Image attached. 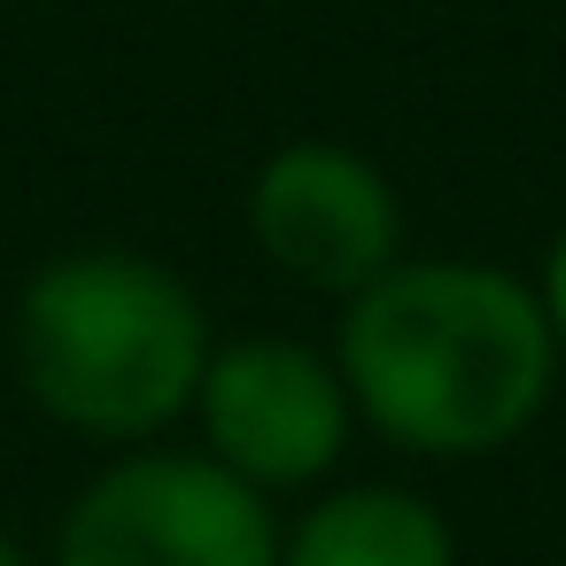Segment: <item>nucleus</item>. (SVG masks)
<instances>
[{
	"label": "nucleus",
	"mask_w": 566,
	"mask_h": 566,
	"mask_svg": "<svg viewBox=\"0 0 566 566\" xmlns=\"http://www.w3.org/2000/svg\"><path fill=\"white\" fill-rule=\"evenodd\" d=\"M280 566H458V535L427 496L388 489V481H357V489L318 496L287 527Z\"/></svg>",
	"instance_id": "nucleus-6"
},
{
	"label": "nucleus",
	"mask_w": 566,
	"mask_h": 566,
	"mask_svg": "<svg viewBox=\"0 0 566 566\" xmlns=\"http://www.w3.org/2000/svg\"><path fill=\"white\" fill-rule=\"evenodd\" d=\"M535 295H543V311H551V334H558V349H566V233L551 241V256H543V280H535Z\"/></svg>",
	"instance_id": "nucleus-7"
},
{
	"label": "nucleus",
	"mask_w": 566,
	"mask_h": 566,
	"mask_svg": "<svg viewBox=\"0 0 566 566\" xmlns=\"http://www.w3.org/2000/svg\"><path fill=\"white\" fill-rule=\"evenodd\" d=\"M210 373V318L195 287L133 249L48 256L17 295V380L86 442H148L195 411Z\"/></svg>",
	"instance_id": "nucleus-2"
},
{
	"label": "nucleus",
	"mask_w": 566,
	"mask_h": 566,
	"mask_svg": "<svg viewBox=\"0 0 566 566\" xmlns=\"http://www.w3.org/2000/svg\"><path fill=\"white\" fill-rule=\"evenodd\" d=\"M249 233L272 272L318 295H365L403 256V210L373 156L342 140H295L249 179Z\"/></svg>",
	"instance_id": "nucleus-5"
},
{
	"label": "nucleus",
	"mask_w": 566,
	"mask_h": 566,
	"mask_svg": "<svg viewBox=\"0 0 566 566\" xmlns=\"http://www.w3.org/2000/svg\"><path fill=\"white\" fill-rule=\"evenodd\" d=\"M334 365L365 427L419 458H489L520 442L558 380V334L527 280L496 264H396L342 311Z\"/></svg>",
	"instance_id": "nucleus-1"
},
{
	"label": "nucleus",
	"mask_w": 566,
	"mask_h": 566,
	"mask_svg": "<svg viewBox=\"0 0 566 566\" xmlns=\"http://www.w3.org/2000/svg\"><path fill=\"white\" fill-rule=\"evenodd\" d=\"M287 535L241 473L210 450H140L94 473L63 527L55 566H280Z\"/></svg>",
	"instance_id": "nucleus-3"
},
{
	"label": "nucleus",
	"mask_w": 566,
	"mask_h": 566,
	"mask_svg": "<svg viewBox=\"0 0 566 566\" xmlns=\"http://www.w3.org/2000/svg\"><path fill=\"white\" fill-rule=\"evenodd\" d=\"M0 566H32V558H24V551H17L9 535H0Z\"/></svg>",
	"instance_id": "nucleus-8"
},
{
	"label": "nucleus",
	"mask_w": 566,
	"mask_h": 566,
	"mask_svg": "<svg viewBox=\"0 0 566 566\" xmlns=\"http://www.w3.org/2000/svg\"><path fill=\"white\" fill-rule=\"evenodd\" d=\"M195 411H202V450L249 489L318 481L342 458L349 419H357L342 365L287 334H249V342L210 349Z\"/></svg>",
	"instance_id": "nucleus-4"
}]
</instances>
